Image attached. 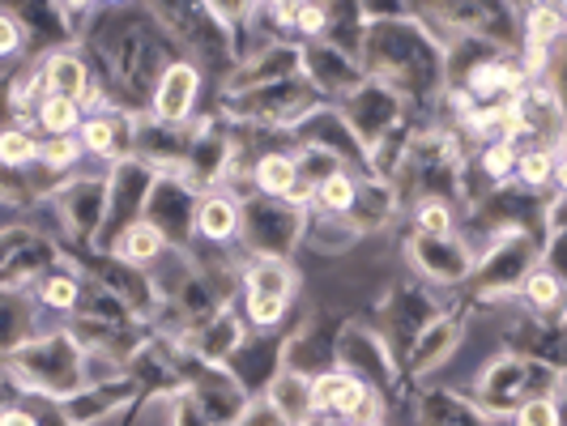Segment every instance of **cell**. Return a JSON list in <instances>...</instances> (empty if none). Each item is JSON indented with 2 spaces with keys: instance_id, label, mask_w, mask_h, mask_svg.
Listing matches in <instances>:
<instances>
[{
  "instance_id": "cell-1",
  "label": "cell",
  "mask_w": 567,
  "mask_h": 426,
  "mask_svg": "<svg viewBox=\"0 0 567 426\" xmlns=\"http://www.w3.org/2000/svg\"><path fill=\"white\" fill-rule=\"evenodd\" d=\"M4 384L18 397L69 401L90 384V354L69 329H43L13 359H4Z\"/></svg>"
},
{
  "instance_id": "cell-2",
  "label": "cell",
  "mask_w": 567,
  "mask_h": 426,
  "mask_svg": "<svg viewBox=\"0 0 567 426\" xmlns=\"http://www.w3.org/2000/svg\"><path fill=\"white\" fill-rule=\"evenodd\" d=\"M564 388V371L546 359H529V354H491L483 367L474 371V388H470V405L483 414V418H512L516 405L542 393H555L559 397Z\"/></svg>"
},
{
  "instance_id": "cell-3",
  "label": "cell",
  "mask_w": 567,
  "mask_h": 426,
  "mask_svg": "<svg viewBox=\"0 0 567 426\" xmlns=\"http://www.w3.org/2000/svg\"><path fill=\"white\" fill-rule=\"evenodd\" d=\"M48 209L56 214V230L82 243H103L107 227V175H73L48 197ZM52 230V235H56Z\"/></svg>"
},
{
  "instance_id": "cell-4",
  "label": "cell",
  "mask_w": 567,
  "mask_h": 426,
  "mask_svg": "<svg viewBox=\"0 0 567 426\" xmlns=\"http://www.w3.org/2000/svg\"><path fill=\"white\" fill-rule=\"evenodd\" d=\"M200 98H205V73H200L193 60L171 56L158 77L150 85V98H145V115L154 124H171V128H184L193 124L200 112Z\"/></svg>"
},
{
  "instance_id": "cell-5",
  "label": "cell",
  "mask_w": 567,
  "mask_h": 426,
  "mask_svg": "<svg viewBox=\"0 0 567 426\" xmlns=\"http://www.w3.org/2000/svg\"><path fill=\"white\" fill-rule=\"evenodd\" d=\"M299 77L312 85L316 98L324 103H333V107H341L359 85L368 82V73H363V64L354 56H346V52H338L333 43H303L299 48Z\"/></svg>"
},
{
  "instance_id": "cell-6",
  "label": "cell",
  "mask_w": 567,
  "mask_h": 426,
  "mask_svg": "<svg viewBox=\"0 0 567 426\" xmlns=\"http://www.w3.org/2000/svg\"><path fill=\"white\" fill-rule=\"evenodd\" d=\"M405 260L414 264V273L426 285H461L470 282V273H474V248L465 243V235H453V239L410 235Z\"/></svg>"
},
{
  "instance_id": "cell-7",
  "label": "cell",
  "mask_w": 567,
  "mask_h": 426,
  "mask_svg": "<svg viewBox=\"0 0 567 426\" xmlns=\"http://www.w3.org/2000/svg\"><path fill=\"white\" fill-rule=\"evenodd\" d=\"M461 345H465V324L453 312H435V320H426L419 337L405 345L398 367H405V375H431V371L449 367Z\"/></svg>"
},
{
  "instance_id": "cell-8",
  "label": "cell",
  "mask_w": 567,
  "mask_h": 426,
  "mask_svg": "<svg viewBox=\"0 0 567 426\" xmlns=\"http://www.w3.org/2000/svg\"><path fill=\"white\" fill-rule=\"evenodd\" d=\"M193 239H200L205 248H235L239 243V197L227 193V188H205V193H197Z\"/></svg>"
},
{
  "instance_id": "cell-9",
  "label": "cell",
  "mask_w": 567,
  "mask_h": 426,
  "mask_svg": "<svg viewBox=\"0 0 567 426\" xmlns=\"http://www.w3.org/2000/svg\"><path fill=\"white\" fill-rule=\"evenodd\" d=\"M34 73L43 82V94H56V98H73L82 107L85 90L94 85V69L78 48H48L43 56L34 60Z\"/></svg>"
},
{
  "instance_id": "cell-10",
  "label": "cell",
  "mask_w": 567,
  "mask_h": 426,
  "mask_svg": "<svg viewBox=\"0 0 567 426\" xmlns=\"http://www.w3.org/2000/svg\"><path fill=\"white\" fill-rule=\"evenodd\" d=\"M299 282H303V278H299L295 260H274V256H244L239 269H235L239 294H269V299L295 303Z\"/></svg>"
},
{
  "instance_id": "cell-11",
  "label": "cell",
  "mask_w": 567,
  "mask_h": 426,
  "mask_svg": "<svg viewBox=\"0 0 567 426\" xmlns=\"http://www.w3.org/2000/svg\"><path fill=\"white\" fill-rule=\"evenodd\" d=\"M48 324L34 308L30 290L18 285H0V359H13L30 337H39Z\"/></svg>"
},
{
  "instance_id": "cell-12",
  "label": "cell",
  "mask_w": 567,
  "mask_h": 426,
  "mask_svg": "<svg viewBox=\"0 0 567 426\" xmlns=\"http://www.w3.org/2000/svg\"><path fill=\"white\" fill-rule=\"evenodd\" d=\"M260 401L278 414L282 426H308L312 423V375H299V371L282 367L265 384Z\"/></svg>"
},
{
  "instance_id": "cell-13",
  "label": "cell",
  "mask_w": 567,
  "mask_h": 426,
  "mask_svg": "<svg viewBox=\"0 0 567 426\" xmlns=\"http://www.w3.org/2000/svg\"><path fill=\"white\" fill-rule=\"evenodd\" d=\"M30 299H34V308H39L43 320H73L85 303L82 273H73V269H48L39 282L30 285Z\"/></svg>"
},
{
  "instance_id": "cell-14",
  "label": "cell",
  "mask_w": 567,
  "mask_h": 426,
  "mask_svg": "<svg viewBox=\"0 0 567 426\" xmlns=\"http://www.w3.org/2000/svg\"><path fill=\"white\" fill-rule=\"evenodd\" d=\"M167 252H171V239L154 227V222H145V218L133 222V227H124L112 243H107V256H112V260L128 264V269H142V273H150Z\"/></svg>"
},
{
  "instance_id": "cell-15",
  "label": "cell",
  "mask_w": 567,
  "mask_h": 426,
  "mask_svg": "<svg viewBox=\"0 0 567 426\" xmlns=\"http://www.w3.org/2000/svg\"><path fill=\"white\" fill-rule=\"evenodd\" d=\"M525 193H559L564 184V149L559 145H520L516 179Z\"/></svg>"
},
{
  "instance_id": "cell-16",
  "label": "cell",
  "mask_w": 567,
  "mask_h": 426,
  "mask_svg": "<svg viewBox=\"0 0 567 426\" xmlns=\"http://www.w3.org/2000/svg\"><path fill=\"white\" fill-rule=\"evenodd\" d=\"M564 273H555V269H546V264H534L520 285H516V294L512 299H520V308L534 315V320H555V315L564 312Z\"/></svg>"
},
{
  "instance_id": "cell-17",
  "label": "cell",
  "mask_w": 567,
  "mask_h": 426,
  "mask_svg": "<svg viewBox=\"0 0 567 426\" xmlns=\"http://www.w3.org/2000/svg\"><path fill=\"white\" fill-rule=\"evenodd\" d=\"M82 107L73 103V98H56V94H43L39 103H34V112H30V128L39 133V137H78V128H82Z\"/></svg>"
},
{
  "instance_id": "cell-18",
  "label": "cell",
  "mask_w": 567,
  "mask_h": 426,
  "mask_svg": "<svg viewBox=\"0 0 567 426\" xmlns=\"http://www.w3.org/2000/svg\"><path fill=\"white\" fill-rule=\"evenodd\" d=\"M419 418H423V426H486V418L470 405V397H465V393H453V388L426 393Z\"/></svg>"
},
{
  "instance_id": "cell-19",
  "label": "cell",
  "mask_w": 567,
  "mask_h": 426,
  "mask_svg": "<svg viewBox=\"0 0 567 426\" xmlns=\"http://www.w3.org/2000/svg\"><path fill=\"white\" fill-rule=\"evenodd\" d=\"M354 197H359V175L354 170H333L329 179H320L312 188V214L346 222L350 209H354Z\"/></svg>"
},
{
  "instance_id": "cell-20",
  "label": "cell",
  "mask_w": 567,
  "mask_h": 426,
  "mask_svg": "<svg viewBox=\"0 0 567 426\" xmlns=\"http://www.w3.org/2000/svg\"><path fill=\"white\" fill-rule=\"evenodd\" d=\"M82 163H85V154L78 137H39V170L52 175L56 184L73 179Z\"/></svg>"
},
{
  "instance_id": "cell-21",
  "label": "cell",
  "mask_w": 567,
  "mask_h": 426,
  "mask_svg": "<svg viewBox=\"0 0 567 426\" xmlns=\"http://www.w3.org/2000/svg\"><path fill=\"white\" fill-rule=\"evenodd\" d=\"M410 222H414V235H426V239H453L461 235L456 230V205L440 197H423L410 205Z\"/></svg>"
},
{
  "instance_id": "cell-22",
  "label": "cell",
  "mask_w": 567,
  "mask_h": 426,
  "mask_svg": "<svg viewBox=\"0 0 567 426\" xmlns=\"http://www.w3.org/2000/svg\"><path fill=\"white\" fill-rule=\"evenodd\" d=\"M30 167H39V133L30 124L0 128V170L27 175Z\"/></svg>"
},
{
  "instance_id": "cell-23",
  "label": "cell",
  "mask_w": 567,
  "mask_h": 426,
  "mask_svg": "<svg viewBox=\"0 0 567 426\" xmlns=\"http://www.w3.org/2000/svg\"><path fill=\"white\" fill-rule=\"evenodd\" d=\"M516 154H520L516 142H491L478 149L474 167H478V175H483L491 188H508L512 179H516Z\"/></svg>"
},
{
  "instance_id": "cell-24",
  "label": "cell",
  "mask_w": 567,
  "mask_h": 426,
  "mask_svg": "<svg viewBox=\"0 0 567 426\" xmlns=\"http://www.w3.org/2000/svg\"><path fill=\"white\" fill-rule=\"evenodd\" d=\"M512 426H564V405L555 393H542L516 405V414L508 418Z\"/></svg>"
},
{
  "instance_id": "cell-25",
  "label": "cell",
  "mask_w": 567,
  "mask_h": 426,
  "mask_svg": "<svg viewBox=\"0 0 567 426\" xmlns=\"http://www.w3.org/2000/svg\"><path fill=\"white\" fill-rule=\"evenodd\" d=\"M27 43H30V30L18 13L0 9V64H22L18 56H27Z\"/></svg>"
},
{
  "instance_id": "cell-26",
  "label": "cell",
  "mask_w": 567,
  "mask_h": 426,
  "mask_svg": "<svg viewBox=\"0 0 567 426\" xmlns=\"http://www.w3.org/2000/svg\"><path fill=\"white\" fill-rule=\"evenodd\" d=\"M167 409H163V426H214L205 418V409H200V401L184 388V393H175V397L163 401Z\"/></svg>"
},
{
  "instance_id": "cell-27",
  "label": "cell",
  "mask_w": 567,
  "mask_h": 426,
  "mask_svg": "<svg viewBox=\"0 0 567 426\" xmlns=\"http://www.w3.org/2000/svg\"><path fill=\"white\" fill-rule=\"evenodd\" d=\"M0 426H39V418L27 397H9L0 401Z\"/></svg>"
},
{
  "instance_id": "cell-28",
  "label": "cell",
  "mask_w": 567,
  "mask_h": 426,
  "mask_svg": "<svg viewBox=\"0 0 567 426\" xmlns=\"http://www.w3.org/2000/svg\"><path fill=\"white\" fill-rule=\"evenodd\" d=\"M0 367H4V359H0Z\"/></svg>"
}]
</instances>
